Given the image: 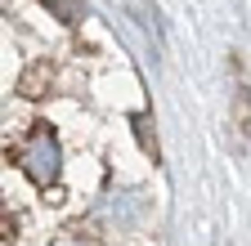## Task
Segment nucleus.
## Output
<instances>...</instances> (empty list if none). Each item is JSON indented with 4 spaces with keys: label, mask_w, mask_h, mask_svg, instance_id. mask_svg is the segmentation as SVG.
Returning <instances> with one entry per match:
<instances>
[{
    "label": "nucleus",
    "mask_w": 251,
    "mask_h": 246,
    "mask_svg": "<svg viewBox=\"0 0 251 246\" xmlns=\"http://www.w3.org/2000/svg\"><path fill=\"white\" fill-rule=\"evenodd\" d=\"M41 5H45L54 18H63V22H76V18L85 14V5H81V0H41Z\"/></svg>",
    "instance_id": "7ed1b4c3"
},
{
    "label": "nucleus",
    "mask_w": 251,
    "mask_h": 246,
    "mask_svg": "<svg viewBox=\"0 0 251 246\" xmlns=\"http://www.w3.org/2000/svg\"><path fill=\"white\" fill-rule=\"evenodd\" d=\"M233 121H238V143H247V134H251V89H247L242 76H238V89H233Z\"/></svg>",
    "instance_id": "f03ea898"
},
{
    "label": "nucleus",
    "mask_w": 251,
    "mask_h": 246,
    "mask_svg": "<svg viewBox=\"0 0 251 246\" xmlns=\"http://www.w3.org/2000/svg\"><path fill=\"white\" fill-rule=\"evenodd\" d=\"M18 161H23V170L36 179L41 188H45V183H54V179H58V139H54V130H36V134L23 143Z\"/></svg>",
    "instance_id": "f257e3e1"
},
{
    "label": "nucleus",
    "mask_w": 251,
    "mask_h": 246,
    "mask_svg": "<svg viewBox=\"0 0 251 246\" xmlns=\"http://www.w3.org/2000/svg\"><path fill=\"white\" fill-rule=\"evenodd\" d=\"M135 130H139V143H144V148L152 152V157H157V139L148 134V116H135Z\"/></svg>",
    "instance_id": "20e7f679"
}]
</instances>
